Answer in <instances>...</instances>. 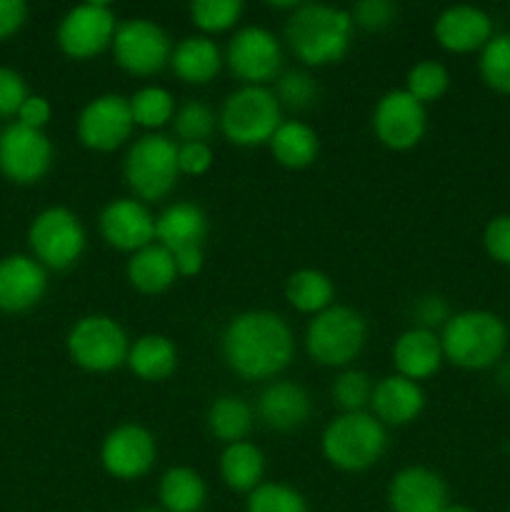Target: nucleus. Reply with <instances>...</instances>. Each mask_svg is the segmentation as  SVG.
Here are the masks:
<instances>
[{
	"label": "nucleus",
	"instance_id": "4be33fe9",
	"mask_svg": "<svg viewBox=\"0 0 510 512\" xmlns=\"http://www.w3.org/2000/svg\"><path fill=\"white\" fill-rule=\"evenodd\" d=\"M425 408V393L420 383L393 373L385 375L375 383L373 398H370V413L388 428H403L420 418Z\"/></svg>",
	"mask_w": 510,
	"mask_h": 512
},
{
	"label": "nucleus",
	"instance_id": "2f4dec72",
	"mask_svg": "<svg viewBox=\"0 0 510 512\" xmlns=\"http://www.w3.org/2000/svg\"><path fill=\"white\" fill-rule=\"evenodd\" d=\"M285 298L298 313L318 315L333 305L335 285L323 270L300 268L285 280Z\"/></svg>",
	"mask_w": 510,
	"mask_h": 512
},
{
	"label": "nucleus",
	"instance_id": "6e6552de",
	"mask_svg": "<svg viewBox=\"0 0 510 512\" xmlns=\"http://www.w3.org/2000/svg\"><path fill=\"white\" fill-rule=\"evenodd\" d=\"M130 340L123 325L103 313L80 318L68 333V353L88 373H113L128 360Z\"/></svg>",
	"mask_w": 510,
	"mask_h": 512
},
{
	"label": "nucleus",
	"instance_id": "aec40b11",
	"mask_svg": "<svg viewBox=\"0 0 510 512\" xmlns=\"http://www.w3.org/2000/svg\"><path fill=\"white\" fill-rule=\"evenodd\" d=\"M48 290V275L35 258L8 255L0 260V310L25 313L43 300Z\"/></svg>",
	"mask_w": 510,
	"mask_h": 512
},
{
	"label": "nucleus",
	"instance_id": "37998d69",
	"mask_svg": "<svg viewBox=\"0 0 510 512\" xmlns=\"http://www.w3.org/2000/svg\"><path fill=\"white\" fill-rule=\"evenodd\" d=\"M450 308L440 295H423L413 303V318L415 328H425L438 333V328L443 330V325L450 320Z\"/></svg>",
	"mask_w": 510,
	"mask_h": 512
},
{
	"label": "nucleus",
	"instance_id": "3c124183",
	"mask_svg": "<svg viewBox=\"0 0 510 512\" xmlns=\"http://www.w3.org/2000/svg\"><path fill=\"white\" fill-rule=\"evenodd\" d=\"M138 512H163V510H155V508H145V510H138Z\"/></svg>",
	"mask_w": 510,
	"mask_h": 512
},
{
	"label": "nucleus",
	"instance_id": "1a4fd4ad",
	"mask_svg": "<svg viewBox=\"0 0 510 512\" xmlns=\"http://www.w3.org/2000/svg\"><path fill=\"white\" fill-rule=\"evenodd\" d=\"M28 243L43 268L68 270L83 255L88 235L78 215L58 205L35 215L28 230Z\"/></svg>",
	"mask_w": 510,
	"mask_h": 512
},
{
	"label": "nucleus",
	"instance_id": "7c9ffc66",
	"mask_svg": "<svg viewBox=\"0 0 510 512\" xmlns=\"http://www.w3.org/2000/svg\"><path fill=\"white\" fill-rule=\"evenodd\" d=\"M205 423H208L210 435L215 440L233 445L240 443V440H248L250 430L255 425V410L240 395H220L208 408Z\"/></svg>",
	"mask_w": 510,
	"mask_h": 512
},
{
	"label": "nucleus",
	"instance_id": "ea45409f",
	"mask_svg": "<svg viewBox=\"0 0 510 512\" xmlns=\"http://www.w3.org/2000/svg\"><path fill=\"white\" fill-rule=\"evenodd\" d=\"M245 512H308V503L285 483H263L248 495Z\"/></svg>",
	"mask_w": 510,
	"mask_h": 512
},
{
	"label": "nucleus",
	"instance_id": "f8f14e48",
	"mask_svg": "<svg viewBox=\"0 0 510 512\" xmlns=\"http://www.w3.org/2000/svg\"><path fill=\"white\" fill-rule=\"evenodd\" d=\"M133 130L135 123L128 98L118 93H105L90 100L75 123L78 140L95 153H113L123 148Z\"/></svg>",
	"mask_w": 510,
	"mask_h": 512
},
{
	"label": "nucleus",
	"instance_id": "72a5a7b5",
	"mask_svg": "<svg viewBox=\"0 0 510 512\" xmlns=\"http://www.w3.org/2000/svg\"><path fill=\"white\" fill-rule=\"evenodd\" d=\"M218 128V115L203 100H185L173 115V133L178 143H208Z\"/></svg>",
	"mask_w": 510,
	"mask_h": 512
},
{
	"label": "nucleus",
	"instance_id": "cd10ccee",
	"mask_svg": "<svg viewBox=\"0 0 510 512\" xmlns=\"http://www.w3.org/2000/svg\"><path fill=\"white\" fill-rule=\"evenodd\" d=\"M220 478L235 493L250 495L258 485L265 483V455L250 440L225 445L220 453Z\"/></svg>",
	"mask_w": 510,
	"mask_h": 512
},
{
	"label": "nucleus",
	"instance_id": "ddd939ff",
	"mask_svg": "<svg viewBox=\"0 0 510 512\" xmlns=\"http://www.w3.org/2000/svg\"><path fill=\"white\" fill-rule=\"evenodd\" d=\"M118 20L110 5L83 3L70 8L58 25V45L68 58L90 60L113 45Z\"/></svg>",
	"mask_w": 510,
	"mask_h": 512
},
{
	"label": "nucleus",
	"instance_id": "f03ea898",
	"mask_svg": "<svg viewBox=\"0 0 510 512\" xmlns=\"http://www.w3.org/2000/svg\"><path fill=\"white\" fill-rule=\"evenodd\" d=\"M350 10L323 3H300L285 23V40L295 58L310 68H323L343 60L353 38Z\"/></svg>",
	"mask_w": 510,
	"mask_h": 512
},
{
	"label": "nucleus",
	"instance_id": "b1692460",
	"mask_svg": "<svg viewBox=\"0 0 510 512\" xmlns=\"http://www.w3.org/2000/svg\"><path fill=\"white\" fill-rule=\"evenodd\" d=\"M208 235V218L195 203H170L155 218V243L168 248L170 253L180 248H203Z\"/></svg>",
	"mask_w": 510,
	"mask_h": 512
},
{
	"label": "nucleus",
	"instance_id": "f3484780",
	"mask_svg": "<svg viewBox=\"0 0 510 512\" xmlns=\"http://www.w3.org/2000/svg\"><path fill=\"white\" fill-rule=\"evenodd\" d=\"M98 230L110 248L133 255L155 243V215L138 198L110 200L100 210Z\"/></svg>",
	"mask_w": 510,
	"mask_h": 512
},
{
	"label": "nucleus",
	"instance_id": "2eb2a0df",
	"mask_svg": "<svg viewBox=\"0 0 510 512\" xmlns=\"http://www.w3.org/2000/svg\"><path fill=\"white\" fill-rule=\"evenodd\" d=\"M53 165V145L43 130L13 123L0 135V173L20 185L38 183Z\"/></svg>",
	"mask_w": 510,
	"mask_h": 512
},
{
	"label": "nucleus",
	"instance_id": "603ef678",
	"mask_svg": "<svg viewBox=\"0 0 510 512\" xmlns=\"http://www.w3.org/2000/svg\"><path fill=\"white\" fill-rule=\"evenodd\" d=\"M508 512H510V510H508Z\"/></svg>",
	"mask_w": 510,
	"mask_h": 512
},
{
	"label": "nucleus",
	"instance_id": "f257e3e1",
	"mask_svg": "<svg viewBox=\"0 0 510 512\" xmlns=\"http://www.w3.org/2000/svg\"><path fill=\"white\" fill-rule=\"evenodd\" d=\"M223 360L243 380H270L283 373L295 355L290 325L270 310L235 315L220 340Z\"/></svg>",
	"mask_w": 510,
	"mask_h": 512
},
{
	"label": "nucleus",
	"instance_id": "e433bc0d",
	"mask_svg": "<svg viewBox=\"0 0 510 512\" xmlns=\"http://www.w3.org/2000/svg\"><path fill=\"white\" fill-rule=\"evenodd\" d=\"M373 388V378H370L365 370L345 368L343 373L333 380L330 398L338 405L340 413H365V408H370Z\"/></svg>",
	"mask_w": 510,
	"mask_h": 512
},
{
	"label": "nucleus",
	"instance_id": "423d86ee",
	"mask_svg": "<svg viewBox=\"0 0 510 512\" xmlns=\"http://www.w3.org/2000/svg\"><path fill=\"white\" fill-rule=\"evenodd\" d=\"M123 175L133 198L155 203L178 185V143L163 133H145L130 143L123 160Z\"/></svg>",
	"mask_w": 510,
	"mask_h": 512
},
{
	"label": "nucleus",
	"instance_id": "c85d7f7f",
	"mask_svg": "<svg viewBox=\"0 0 510 512\" xmlns=\"http://www.w3.org/2000/svg\"><path fill=\"white\" fill-rule=\"evenodd\" d=\"M275 163L288 170H303L315 163L320 153V138L303 120H283L268 143Z\"/></svg>",
	"mask_w": 510,
	"mask_h": 512
},
{
	"label": "nucleus",
	"instance_id": "dca6fc26",
	"mask_svg": "<svg viewBox=\"0 0 510 512\" xmlns=\"http://www.w3.org/2000/svg\"><path fill=\"white\" fill-rule=\"evenodd\" d=\"M158 445L153 433L138 423H123L105 435L100 463L115 480H138L153 470Z\"/></svg>",
	"mask_w": 510,
	"mask_h": 512
},
{
	"label": "nucleus",
	"instance_id": "473e14b6",
	"mask_svg": "<svg viewBox=\"0 0 510 512\" xmlns=\"http://www.w3.org/2000/svg\"><path fill=\"white\" fill-rule=\"evenodd\" d=\"M130 113H133V123L140 125V128L160 130L163 125L173 123L175 115V98L170 90L160 88V85H145V88L135 90L128 98Z\"/></svg>",
	"mask_w": 510,
	"mask_h": 512
},
{
	"label": "nucleus",
	"instance_id": "a19ab883",
	"mask_svg": "<svg viewBox=\"0 0 510 512\" xmlns=\"http://www.w3.org/2000/svg\"><path fill=\"white\" fill-rule=\"evenodd\" d=\"M395 13H398V8L390 0H360L350 10V18H353V25L375 33V30L388 28L395 20Z\"/></svg>",
	"mask_w": 510,
	"mask_h": 512
},
{
	"label": "nucleus",
	"instance_id": "6ab92c4d",
	"mask_svg": "<svg viewBox=\"0 0 510 512\" xmlns=\"http://www.w3.org/2000/svg\"><path fill=\"white\" fill-rule=\"evenodd\" d=\"M388 505L393 512H443L448 505V485L435 470L408 465L390 480Z\"/></svg>",
	"mask_w": 510,
	"mask_h": 512
},
{
	"label": "nucleus",
	"instance_id": "20e7f679",
	"mask_svg": "<svg viewBox=\"0 0 510 512\" xmlns=\"http://www.w3.org/2000/svg\"><path fill=\"white\" fill-rule=\"evenodd\" d=\"M388 448V430L373 413H340L330 420L320 438V450L333 468L363 473L373 468Z\"/></svg>",
	"mask_w": 510,
	"mask_h": 512
},
{
	"label": "nucleus",
	"instance_id": "9d476101",
	"mask_svg": "<svg viewBox=\"0 0 510 512\" xmlns=\"http://www.w3.org/2000/svg\"><path fill=\"white\" fill-rule=\"evenodd\" d=\"M110 50L120 70L135 78H150L170 65L173 43L155 20L130 18L118 23Z\"/></svg>",
	"mask_w": 510,
	"mask_h": 512
},
{
	"label": "nucleus",
	"instance_id": "9b49d317",
	"mask_svg": "<svg viewBox=\"0 0 510 512\" xmlns=\"http://www.w3.org/2000/svg\"><path fill=\"white\" fill-rule=\"evenodd\" d=\"M225 65L243 85H268L283 70V48L268 28L245 25L225 48Z\"/></svg>",
	"mask_w": 510,
	"mask_h": 512
},
{
	"label": "nucleus",
	"instance_id": "49530a36",
	"mask_svg": "<svg viewBox=\"0 0 510 512\" xmlns=\"http://www.w3.org/2000/svg\"><path fill=\"white\" fill-rule=\"evenodd\" d=\"M50 115H53V108H50V103L43 95H28L18 110V123L28 125L33 130H43L48 125Z\"/></svg>",
	"mask_w": 510,
	"mask_h": 512
},
{
	"label": "nucleus",
	"instance_id": "5701e85b",
	"mask_svg": "<svg viewBox=\"0 0 510 512\" xmlns=\"http://www.w3.org/2000/svg\"><path fill=\"white\" fill-rule=\"evenodd\" d=\"M445 363L443 345H440V335L425 328H410L398 335L393 343V365L395 373L403 378L420 383V380L433 378Z\"/></svg>",
	"mask_w": 510,
	"mask_h": 512
},
{
	"label": "nucleus",
	"instance_id": "412c9836",
	"mask_svg": "<svg viewBox=\"0 0 510 512\" xmlns=\"http://www.w3.org/2000/svg\"><path fill=\"white\" fill-rule=\"evenodd\" d=\"M310 395L303 385L293 383V380H273L263 388L258 395V405L255 413L258 418L268 425L270 430L278 433H290L308 423L310 418Z\"/></svg>",
	"mask_w": 510,
	"mask_h": 512
},
{
	"label": "nucleus",
	"instance_id": "a18cd8bd",
	"mask_svg": "<svg viewBox=\"0 0 510 512\" xmlns=\"http://www.w3.org/2000/svg\"><path fill=\"white\" fill-rule=\"evenodd\" d=\"M28 98V88H25L23 78L15 70L0 68V115H18L20 105Z\"/></svg>",
	"mask_w": 510,
	"mask_h": 512
},
{
	"label": "nucleus",
	"instance_id": "4c0bfd02",
	"mask_svg": "<svg viewBox=\"0 0 510 512\" xmlns=\"http://www.w3.org/2000/svg\"><path fill=\"white\" fill-rule=\"evenodd\" d=\"M240 15H243L240 0H195L190 5V20L200 30V35H208V38L235 28Z\"/></svg>",
	"mask_w": 510,
	"mask_h": 512
},
{
	"label": "nucleus",
	"instance_id": "393cba45",
	"mask_svg": "<svg viewBox=\"0 0 510 512\" xmlns=\"http://www.w3.org/2000/svg\"><path fill=\"white\" fill-rule=\"evenodd\" d=\"M223 63L225 58L218 43L208 35H188L178 45H173V55H170L173 73L190 85L210 83L220 73Z\"/></svg>",
	"mask_w": 510,
	"mask_h": 512
},
{
	"label": "nucleus",
	"instance_id": "f704fd0d",
	"mask_svg": "<svg viewBox=\"0 0 510 512\" xmlns=\"http://www.w3.org/2000/svg\"><path fill=\"white\" fill-rule=\"evenodd\" d=\"M480 80L500 95H510V33H498L480 50Z\"/></svg>",
	"mask_w": 510,
	"mask_h": 512
},
{
	"label": "nucleus",
	"instance_id": "0eeeda50",
	"mask_svg": "<svg viewBox=\"0 0 510 512\" xmlns=\"http://www.w3.org/2000/svg\"><path fill=\"white\" fill-rule=\"evenodd\" d=\"M368 325L358 310L348 305H330L315 315L305 330V348L318 365L348 368L365 348Z\"/></svg>",
	"mask_w": 510,
	"mask_h": 512
},
{
	"label": "nucleus",
	"instance_id": "bb28decb",
	"mask_svg": "<svg viewBox=\"0 0 510 512\" xmlns=\"http://www.w3.org/2000/svg\"><path fill=\"white\" fill-rule=\"evenodd\" d=\"M125 275H128V283L143 295L165 293L178 280L173 253L160 243H153L130 255Z\"/></svg>",
	"mask_w": 510,
	"mask_h": 512
},
{
	"label": "nucleus",
	"instance_id": "09e8293b",
	"mask_svg": "<svg viewBox=\"0 0 510 512\" xmlns=\"http://www.w3.org/2000/svg\"><path fill=\"white\" fill-rule=\"evenodd\" d=\"M173 260H175V270H178V278H193V275H198L200 270H203V263H205V255H203V248H180L173 253Z\"/></svg>",
	"mask_w": 510,
	"mask_h": 512
},
{
	"label": "nucleus",
	"instance_id": "a878e982",
	"mask_svg": "<svg viewBox=\"0 0 510 512\" xmlns=\"http://www.w3.org/2000/svg\"><path fill=\"white\" fill-rule=\"evenodd\" d=\"M125 365L135 378L145 380V383H160L178 368V350H175L173 340L160 333L140 335L135 343H130Z\"/></svg>",
	"mask_w": 510,
	"mask_h": 512
},
{
	"label": "nucleus",
	"instance_id": "39448f33",
	"mask_svg": "<svg viewBox=\"0 0 510 512\" xmlns=\"http://www.w3.org/2000/svg\"><path fill=\"white\" fill-rule=\"evenodd\" d=\"M280 123L283 108L268 85H240L223 100L218 113L220 133L240 148L268 145Z\"/></svg>",
	"mask_w": 510,
	"mask_h": 512
},
{
	"label": "nucleus",
	"instance_id": "de8ad7c7",
	"mask_svg": "<svg viewBox=\"0 0 510 512\" xmlns=\"http://www.w3.org/2000/svg\"><path fill=\"white\" fill-rule=\"evenodd\" d=\"M25 18H28V5L23 0H0V40L18 33Z\"/></svg>",
	"mask_w": 510,
	"mask_h": 512
},
{
	"label": "nucleus",
	"instance_id": "c756f323",
	"mask_svg": "<svg viewBox=\"0 0 510 512\" xmlns=\"http://www.w3.org/2000/svg\"><path fill=\"white\" fill-rule=\"evenodd\" d=\"M158 500L163 512H200L208 500V485L198 470L175 465L160 475Z\"/></svg>",
	"mask_w": 510,
	"mask_h": 512
},
{
	"label": "nucleus",
	"instance_id": "79ce46f5",
	"mask_svg": "<svg viewBox=\"0 0 510 512\" xmlns=\"http://www.w3.org/2000/svg\"><path fill=\"white\" fill-rule=\"evenodd\" d=\"M483 248L498 265L510 268V213L495 215L483 230Z\"/></svg>",
	"mask_w": 510,
	"mask_h": 512
},
{
	"label": "nucleus",
	"instance_id": "c03bdc74",
	"mask_svg": "<svg viewBox=\"0 0 510 512\" xmlns=\"http://www.w3.org/2000/svg\"><path fill=\"white\" fill-rule=\"evenodd\" d=\"M210 168H213V148H210V143H178L180 175L200 178Z\"/></svg>",
	"mask_w": 510,
	"mask_h": 512
},
{
	"label": "nucleus",
	"instance_id": "8fccbe9b",
	"mask_svg": "<svg viewBox=\"0 0 510 512\" xmlns=\"http://www.w3.org/2000/svg\"><path fill=\"white\" fill-rule=\"evenodd\" d=\"M443 512H475L473 508H468V505H460V503H448L445 505Z\"/></svg>",
	"mask_w": 510,
	"mask_h": 512
},
{
	"label": "nucleus",
	"instance_id": "7ed1b4c3",
	"mask_svg": "<svg viewBox=\"0 0 510 512\" xmlns=\"http://www.w3.org/2000/svg\"><path fill=\"white\" fill-rule=\"evenodd\" d=\"M438 335L445 360L460 370L493 368L508 348V328L490 310L453 313Z\"/></svg>",
	"mask_w": 510,
	"mask_h": 512
},
{
	"label": "nucleus",
	"instance_id": "a211bd4d",
	"mask_svg": "<svg viewBox=\"0 0 510 512\" xmlns=\"http://www.w3.org/2000/svg\"><path fill=\"white\" fill-rule=\"evenodd\" d=\"M433 35L448 53L465 55L483 50L493 38V20L483 8L475 5H450L435 18Z\"/></svg>",
	"mask_w": 510,
	"mask_h": 512
},
{
	"label": "nucleus",
	"instance_id": "58836bf2",
	"mask_svg": "<svg viewBox=\"0 0 510 512\" xmlns=\"http://www.w3.org/2000/svg\"><path fill=\"white\" fill-rule=\"evenodd\" d=\"M275 98H278L280 108H288L300 113L315 105L318 100V83L310 73L305 70H285L275 80Z\"/></svg>",
	"mask_w": 510,
	"mask_h": 512
},
{
	"label": "nucleus",
	"instance_id": "4468645a",
	"mask_svg": "<svg viewBox=\"0 0 510 512\" xmlns=\"http://www.w3.org/2000/svg\"><path fill=\"white\" fill-rule=\"evenodd\" d=\"M428 130V110L405 90H388L373 110V133L385 148H415Z\"/></svg>",
	"mask_w": 510,
	"mask_h": 512
},
{
	"label": "nucleus",
	"instance_id": "c9c22d12",
	"mask_svg": "<svg viewBox=\"0 0 510 512\" xmlns=\"http://www.w3.org/2000/svg\"><path fill=\"white\" fill-rule=\"evenodd\" d=\"M450 88V73L438 60H420L405 75V93L413 95L418 103L428 105L443 98Z\"/></svg>",
	"mask_w": 510,
	"mask_h": 512
}]
</instances>
